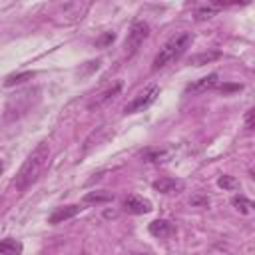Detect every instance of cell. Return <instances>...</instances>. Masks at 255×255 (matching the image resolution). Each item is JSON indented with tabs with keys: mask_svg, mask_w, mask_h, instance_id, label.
I'll return each mask as SVG.
<instances>
[{
	"mask_svg": "<svg viewBox=\"0 0 255 255\" xmlns=\"http://www.w3.org/2000/svg\"><path fill=\"white\" fill-rule=\"evenodd\" d=\"M34 78V72H22V74H12V76H8L6 78V82H4V86H16V84H22L24 80H32Z\"/></svg>",
	"mask_w": 255,
	"mask_h": 255,
	"instance_id": "obj_18",
	"label": "cell"
},
{
	"mask_svg": "<svg viewBox=\"0 0 255 255\" xmlns=\"http://www.w3.org/2000/svg\"><path fill=\"white\" fill-rule=\"evenodd\" d=\"M218 82H219V74H208V76H203L195 82H191L187 88H185V94H206L214 88H218Z\"/></svg>",
	"mask_w": 255,
	"mask_h": 255,
	"instance_id": "obj_6",
	"label": "cell"
},
{
	"mask_svg": "<svg viewBox=\"0 0 255 255\" xmlns=\"http://www.w3.org/2000/svg\"><path fill=\"white\" fill-rule=\"evenodd\" d=\"M154 189L160 193H180L183 189V183L174 178H162L154 182Z\"/></svg>",
	"mask_w": 255,
	"mask_h": 255,
	"instance_id": "obj_10",
	"label": "cell"
},
{
	"mask_svg": "<svg viewBox=\"0 0 255 255\" xmlns=\"http://www.w3.org/2000/svg\"><path fill=\"white\" fill-rule=\"evenodd\" d=\"M149 162H156V164H160V162H166V158H168V151H149V154L146 156Z\"/></svg>",
	"mask_w": 255,
	"mask_h": 255,
	"instance_id": "obj_19",
	"label": "cell"
},
{
	"mask_svg": "<svg viewBox=\"0 0 255 255\" xmlns=\"http://www.w3.org/2000/svg\"><path fill=\"white\" fill-rule=\"evenodd\" d=\"M219 58V52H201V54H195L189 58V64L193 66H203V64H210L214 60Z\"/></svg>",
	"mask_w": 255,
	"mask_h": 255,
	"instance_id": "obj_15",
	"label": "cell"
},
{
	"mask_svg": "<svg viewBox=\"0 0 255 255\" xmlns=\"http://www.w3.org/2000/svg\"><path fill=\"white\" fill-rule=\"evenodd\" d=\"M88 8H90L88 2H66V4L58 6L54 16H64V24H70V22L82 20L84 14L88 12Z\"/></svg>",
	"mask_w": 255,
	"mask_h": 255,
	"instance_id": "obj_5",
	"label": "cell"
},
{
	"mask_svg": "<svg viewBox=\"0 0 255 255\" xmlns=\"http://www.w3.org/2000/svg\"><path fill=\"white\" fill-rule=\"evenodd\" d=\"M189 44H191V34L189 32H182V34H176V36H172L162 48H160V52H158V56L154 58V62H151V70H162V68H166L168 64H172V62H176L185 50L189 48Z\"/></svg>",
	"mask_w": 255,
	"mask_h": 255,
	"instance_id": "obj_2",
	"label": "cell"
},
{
	"mask_svg": "<svg viewBox=\"0 0 255 255\" xmlns=\"http://www.w3.org/2000/svg\"><path fill=\"white\" fill-rule=\"evenodd\" d=\"M120 92H122V82H114L112 86H108L104 92H100L90 104H88V110H98V108H102L104 104H108L110 100H114L116 96H120Z\"/></svg>",
	"mask_w": 255,
	"mask_h": 255,
	"instance_id": "obj_7",
	"label": "cell"
},
{
	"mask_svg": "<svg viewBox=\"0 0 255 255\" xmlns=\"http://www.w3.org/2000/svg\"><path fill=\"white\" fill-rule=\"evenodd\" d=\"M245 124H247V130H253V110H249V112H247V116H245Z\"/></svg>",
	"mask_w": 255,
	"mask_h": 255,
	"instance_id": "obj_23",
	"label": "cell"
},
{
	"mask_svg": "<svg viewBox=\"0 0 255 255\" xmlns=\"http://www.w3.org/2000/svg\"><path fill=\"white\" fill-rule=\"evenodd\" d=\"M104 216H106V218H118V214H116V212H106Z\"/></svg>",
	"mask_w": 255,
	"mask_h": 255,
	"instance_id": "obj_24",
	"label": "cell"
},
{
	"mask_svg": "<svg viewBox=\"0 0 255 255\" xmlns=\"http://www.w3.org/2000/svg\"><path fill=\"white\" fill-rule=\"evenodd\" d=\"M22 253V243L8 237V239H0V255H20Z\"/></svg>",
	"mask_w": 255,
	"mask_h": 255,
	"instance_id": "obj_12",
	"label": "cell"
},
{
	"mask_svg": "<svg viewBox=\"0 0 255 255\" xmlns=\"http://www.w3.org/2000/svg\"><path fill=\"white\" fill-rule=\"evenodd\" d=\"M114 38H116V36H114L112 32H108V34H104V36H102V38L98 40V46H102V48H104V46H108L110 42H114Z\"/></svg>",
	"mask_w": 255,
	"mask_h": 255,
	"instance_id": "obj_21",
	"label": "cell"
},
{
	"mask_svg": "<svg viewBox=\"0 0 255 255\" xmlns=\"http://www.w3.org/2000/svg\"><path fill=\"white\" fill-rule=\"evenodd\" d=\"M132 255H149V253H132Z\"/></svg>",
	"mask_w": 255,
	"mask_h": 255,
	"instance_id": "obj_26",
	"label": "cell"
},
{
	"mask_svg": "<svg viewBox=\"0 0 255 255\" xmlns=\"http://www.w3.org/2000/svg\"><path fill=\"white\" fill-rule=\"evenodd\" d=\"M124 210L128 214H134V216H142V214H147L151 212V203L140 195H128L124 199Z\"/></svg>",
	"mask_w": 255,
	"mask_h": 255,
	"instance_id": "obj_8",
	"label": "cell"
},
{
	"mask_svg": "<svg viewBox=\"0 0 255 255\" xmlns=\"http://www.w3.org/2000/svg\"><path fill=\"white\" fill-rule=\"evenodd\" d=\"M80 206H66V208H58L52 216L48 218V223H52V225H58V223H64V221H68V219H72V218H76L78 214H80Z\"/></svg>",
	"mask_w": 255,
	"mask_h": 255,
	"instance_id": "obj_9",
	"label": "cell"
},
{
	"mask_svg": "<svg viewBox=\"0 0 255 255\" xmlns=\"http://www.w3.org/2000/svg\"><path fill=\"white\" fill-rule=\"evenodd\" d=\"M48 156H50V146L48 142H40L30 154L28 158L24 160V164L20 166L18 174H16V180H14V187L18 191H26L42 174V170L46 168V162H48Z\"/></svg>",
	"mask_w": 255,
	"mask_h": 255,
	"instance_id": "obj_1",
	"label": "cell"
},
{
	"mask_svg": "<svg viewBox=\"0 0 255 255\" xmlns=\"http://www.w3.org/2000/svg\"><path fill=\"white\" fill-rule=\"evenodd\" d=\"M241 90H243L241 84H223V86H219L221 94H231V92H241Z\"/></svg>",
	"mask_w": 255,
	"mask_h": 255,
	"instance_id": "obj_20",
	"label": "cell"
},
{
	"mask_svg": "<svg viewBox=\"0 0 255 255\" xmlns=\"http://www.w3.org/2000/svg\"><path fill=\"white\" fill-rule=\"evenodd\" d=\"M158 96H160V88H158L156 84H151V86H147L144 92H140V94L130 102V104H126L124 112H126V114H138V112H144L146 108H149L151 104H154Z\"/></svg>",
	"mask_w": 255,
	"mask_h": 255,
	"instance_id": "obj_4",
	"label": "cell"
},
{
	"mask_svg": "<svg viewBox=\"0 0 255 255\" xmlns=\"http://www.w3.org/2000/svg\"><path fill=\"white\" fill-rule=\"evenodd\" d=\"M147 229H149L151 235L158 237V239H164V237H168V235L174 233V225H172L168 219H156V221H151Z\"/></svg>",
	"mask_w": 255,
	"mask_h": 255,
	"instance_id": "obj_11",
	"label": "cell"
},
{
	"mask_svg": "<svg viewBox=\"0 0 255 255\" xmlns=\"http://www.w3.org/2000/svg\"><path fill=\"white\" fill-rule=\"evenodd\" d=\"M218 185H219L221 189H225V191H233V189L239 187V180H235L233 176H219Z\"/></svg>",
	"mask_w": 255,
	"mask_h": 255,
	"instance_id": "obj_17",
	"label": "cell"
},
{
	"mask_svg": "<svg viewBox=\"0 0 255 255\" xmlns=\"http://www.w3.org/2000/svg\"><path fill=\"white\" fill-rule=\"evenodd\" d=\"M149 36V26H147V22H144V20H136L134 24H132V28H130V32H128V38H126V56L128 58H132L138 50H140V46L144 44V40Z\"/></svg>",
	"mask_w": 255,
	"mask_h": 255,
	"instance_id": "obj_3",
	"label": "cell"
},
{
	"mask_svg": "<svg viewBox=\"0 0 255 255\" xmlns=\"http://www.w3.org/2000/svg\"><path fill=\"white\" fill-rule=\"evenodd\" d=\"M191 203L193 206H208L210 199L208 197H191Z\"/></svg>",
	"mask_w": 255,
	"mask_h": 255,
	"instance_id": "obj_22",
	"label": "cell"
},
{
	"mask_svg": "<svg viewBox=\"0 0 255 255\" xmlns=\"http://www.w3.org/2000/svg\"><path fill=\"white\" fill-rule=\"evenodd\" d=\"M2 172H4V164H2V162H0V174H2Z\"/></svg>",
	"mask_w": 255,
	"mask_h": 255,
	"instance_id": "obj_25",
	"label": "cell"
},
{
	"mask_svg": "<svg viewBox=\"0 0 255 255\" xmlns=\"http://www.w3.org/2000/svg\"><path fill=\"white\" fill-rule=\"evenodd\" d=\"M112 199H114V195L108 191H90L84 195V203H108Z\"/></svg>",
	"mask_w": 255,
	"mask_h": 255,
	"instance_id": "obj_14",
	"label": "cell"
},
{
	"mask_svg": "<svg viewBox=\"0 0 255 255\" xmlns=\"http://www.w3.org/2000/svg\"><path fill=\"white\" fill-rule=\"evenodd\" d=\"M231 206H233L237 212L245 214V216H247V214H251V212H253V208H255V206H253V201H251V199H247L245 195H235V197L231 199Z\"/></svg>",
	"mask_w": 255,
	"mask_h": 255,
	"instance_id": "obj_13",
	"label": "cell"
},
{
	"mask_svg": "<svg viewBox=\"0 0 255 255\" xmlns=\"http://www.w3.org/2000/svg\"><path fill=\"white\" fill-rule=\"evenodd\" d=\"M219 8H221L219 4H210V6L197 8V12H195V20H210V18H214V16L218 14V10H219Z\"/></svg>",
	"mask_w": 255,
	"mask_h": 255,
	"instance_id": "obj_16",
	"label": "cell"
}]
</instances>
